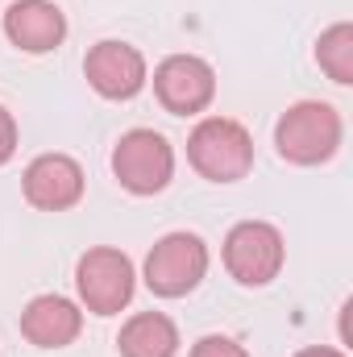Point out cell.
Masks as SVG:
<instances>
[{
  "label": "cell",
  "instance_id": "1",
  "mask_svg": "<svg viewBox=\"0 0 353 357\" xmlns=\"http://www.w3.org/2000/svg\"><path fill=\"white\" fill-rule=\"evenodd\" d=\"M274 146L295 167L329 162L341 146V112L324 100H299L291 104L274 125Z\"/></svg>",
  "mask_w": 353,
  "mask_h": 357
},
{
  "label": "cell",
  "instance_id": "2",
  "mask_svg": "<svg viewBox=\"0 0 353 357\" xmlns=\"http://www.w3.org/2000/svg\"><path fill=\"white\" fill-rule=\"evenodd\" d=\"M187 158L208 183H237L254 167V142L250 133L229 116H208L187 137Z\"/></svg>",
  "mask_w": 353,
  "mask_h": 357
},
{
  "label": "cell",
  "instance_id": "3",
  "mask_svg": "<svg viewBox=\"0 0 353 357\" xmlns=\"http://www.w3.org/2000/svg\"><path fill=\"white\" fill-rule=\"evenodd\" d=\"M287 258L283 233L266 220H241L229 229L225 237V270L241 282V287H266L278 278Z\"/></svg>",
  "mask_w": 353,
  "mask_h": 357
},
{
  "label": "cell",
  "instance_id": "4",
  "mask_svg": "<svg viewBox=\"0 0 353 357\" xmlns=\"http://www.w3.org/2000/svg\"><path fill=\"white\" fill-rule=\"evenodd\" d=\"M112 175L133 195H154L175 175V150L154 129H129L112 150Z\"/></svg>",
  "mask_w": 353,
  "mask_h": 357
},
{
  "label": "cell",
  "instance_id": "5",
  "mask_svg": "<svg viewBox=\"0 0 353 357\" xmlns=\"http://www.w3.org/2000/svg\"><path fill=\"white\" fill-rule=\"evenodd\" d=\"M208 270V245L195 233H167L146 258V287L163 299H179L200 287Z\"/></svg>",
  "mask_w": 353,
  "mask_h": 357
},
{
  "label": "cell",
  "instance_id": "6",
  "mask_svg": "<svg viewBox=\"0 0 353 357\" xmlns=\"http://www.w3.org/2000/svg\"><path fill=\"white\" fill-rule=\"evenodd\" d=\"M75 287H80V299L88 303V312L117 316L133 299V262L108 245L88 250L75 266Z\"/></svg>",
  "mask_w": 353,
  "mask_h": 357
},
{
  "label": "cell",
  "instance_id": "7",
  "mask_svg": "<svg viewBox=\"0 0 353 357\" xmlns=\"http://www.w3.org/2000/svg\"><path fill=\"white\" fill-rule=\"evenodd\" d=\"M154 91L163 100L167 112L175 116H191V112H204L216 96V75L204 59L195 54H171L158 71H154Z\"/></svg>",
  "mask_w": 353,
  "mask_h": 357
},
{
  "label": "cell",
  "instance_id": "8",
  "mask_svg": "<svg viewBox=\"0 0 353 357\" xmlns=\"http://www.w3.org/2000/svg\"><path fill=\"white\" fill-rule=\"evenodd\" d=\"M84 75L104 100H133L146 88V59L129 42H100L88 50Z\"/></svg>",
  "mask_w": 353,
  "mask_h": 357
},
{
  "label": "cell",
  "instance_id": "9",
  "mask_svg": "<svg viewBox=\"0 0 353 357\" xmlns=\"http://www.w3.org/2000/svg\"><path fill=\"white\" fill-rule=\"evenodd\" d=\"M84 195V171L67 154H42L25 167V199L42 212H67Z\"/></svg>",
  "mask_w": 353,
  "mask_h": 357
},
{
  "label": "cell",
  "instance_id": "10",
  "mask_svg": "<svg viewBox=\"0 0 353 357\" xmlns=\"http://www.w3.org/2000/svg\"><path fill=\"white\" fill-rule=\"evenodd\" d=\"M4 33H8V42H13L17 50H25V54H46V50L63 46V38H67V17H63V8L50 4V0H17V4H8V13H4Z\"/></svg>",
  "mask_w": 353,
  "mask_h": 357
},
{
  "label": "cell",
  "instance_id": "11",
  "mask_svg": "<svg viewBox=\"0 0 353 357\" xmlns=\"http://www.w3.org/2000/svg\"><path fill=\"white\" fill-rule=\"evenodd\" d=\"M80 328H84V312L63 295H38L21 312V333L38 349H63L80 337Z\"/></svg>",
  "mask_w": 353,
  "mask_h": 357
},
{
  "label": "cell",
  "instance_id": "12",
  "mask_svg": "<svg viewBox=\"0 0 353 357\" xmlns=\"http://www.w3.org/2000/svg\"><path fill=\"white\" fill-rule=\"evenodd\" d=\"M117 345H121V357H175L179 328L175 320L163 316V312H137L121 328Z\"/></svg>",
  "mask_w": 353,
  "mask_h": 357
},
{
  "label": "cell",
  "instance_id": "13",
  "mask_svg": "<svg viewBox=\"0 0 353 357\" xmlns=\"http://www.w3.org/2000/svg\"><path fill=\"white\" fill-rule=\"evenodd\" d=\"M316 59H320V67L329 71L333 84H353V25L350 21H337L333 29L320 33Z\"/></svg>",
  "mask_w": 353,
  "mask_h": 357
},
{
  "label": "cell",
  "instance_id": "14",
  "mask_svg": "<svg viewBox=\"0 0 353 357\" xmlns=\"http://www.w3.org/2000/svg\"><path fill=\"white\" fill-rule=\"evenodd\" d=\"M191 357H250L233 337H204V341H195V349H191Z\"/></svg>",
  "mask_w": 353,
  "mask_h": 357
},
{
  "label": "cell",
  "instance_id": "15",
  "mask_svg": "<svg viewBox=\"0 0 353 357\" xmlns=\"http://www.w3.org/2000/svg\"><path fill=\"white\" fill-rule=\"evenodd\" d=\"M13 150H17V121H13V112L0 104V167L13 158Z\"/></svg>",
  "mask_w": 353,
  "mask_h": 357
},
{
  "label": "cell",
  "instance_id": "16",
  "mask_svg": "<svg viewBox=\"0 0 353 357\" xmlns=\"http://www.w3.org/2000/svg\"><path fill=\"white\" fill-rule=\"evenodd\" d=\"M295 357H345L341 349H324V345H308V349H299Z\"/></svg>",
  "mask_w": 353,
  "mask_h": 357
}]
</instances>
